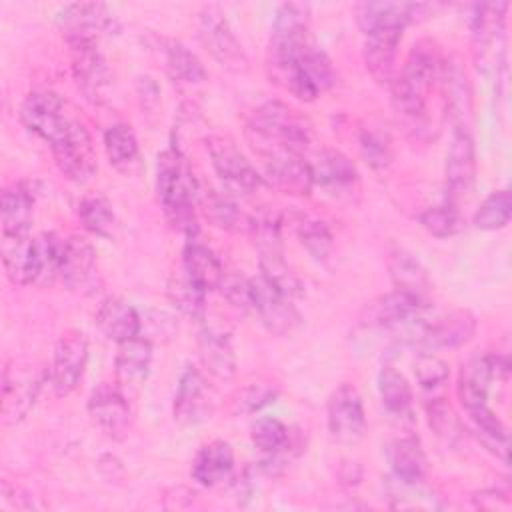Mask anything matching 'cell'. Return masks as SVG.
<instances>
[{
  "instance_id": "6da1fadb",
  "label": "cell",
  "mask_w": 512,
  "mask_h": 512,
  "mask_svg": "<svg viewBox=\"0 0 512 512\" xmlns=\"http://www.w3.org/2000/svg\"><path fill=\"white\" fill-rule=\"evenodd\" d=\"M156 190L168 224L188 240H196L200 230L194 208V202L198 200V184L180 148L172 146L158 154Z\"/></svg>"
},
{
  "instance_id": "7a4b0ae2",
  "label": "cell",
  "mask_w": 512,
  "mask_h": 512,
  "mask_svg": "<svg viewBox=\"0 0 512 512\" xmlns=\"http://www.w3.org/2000/svg\"><path fill=\"white\" fill-rule=\"evenodd\" d=\"M246 140L256 154L274 148L304 154L312 140V126L288 104L270 100L252 112L246 124Z\"/></svg>"
},
{
  "instance_id": "3957f363",
  "label": "cell",
  "mask_w": 512,
  "mask_h": 512,
  "mask_svg": "<svg viewBox=\"0 0 512 512\" xmlns=\"http://www.w3.org/2000/svg\"><path fill=\"white\" fill-rule=\"evenodd\" d=\"M198 40L210 52V56L228 72L244 74L250 68L246 50L234 34L226 14L210 4L198 14Z\"/></svg>"
},
{
  "instance_id": "277c9868",
  "label": "cell",
  "mask_w": 512,
  "mask_h": 512,
  "mask_svg": "<svg viewBox=\"0 0 512 512\" xmlns=\"http://www.w3.org/2000/svg\"><path fill=\"white\" fill-rule=\"evenodd\" d=\"M506 2L496 4H478L470 18L472 30V52L478 64V70L486 72L488 66L504 64V46H506Z\"/></svg>"
},
{
  "instance_id": "5b68a950",
  "label": "cell",
  "mask_w": 512,
  "mask_h": 512,
  "mask_svg": "<svg viewBox=\"0 0 512 512\" xmlns=\"http://www.w3.org/2000/svg\"><path fill=\"white\" fill-rule=\"evenodd\" d=\"M426 312V300H420L408 292L394 290L376 300L368 302L360 314V322L364 326H376L386 330L408 328L412 334L408 336L414 342Z\"/></svg>"
},
{
  "instance_id": "8992f818",
  "label": "cell",
  "mask_w": 512,
  "mask_h": 512,
  "mask_svg": "<svg viewBox=\"0 0 512 512\" xmlns=\"http://www.w3.org/2000/svg\"><path fill=\"white\" fill-rule=\"evenodd\" d=\"M206 150L218 178L240 194H252L264 186V176L252 166L230 136L212 134L206 138Z\"/></svg>"
},
{
  "instance_id": "52a82bcc",
  "label": "cell",
  "mask_w": 512,
  "mask_h": 512,
  "mask_svg": "<svg viewBox=\"0 0 512 512\" xmlns=\"http://www.w3.org/2000/svg\"><path fill=\"white\" fill-rule=\"evenodd\" d=\"M72 120L74 118L66 114L62 98L50 90L30 92L20 106V122L24 128L46 140L50 146L68 132Z\"/></svg>"
},
{
  "instance_id": "ba28073f",
  "label": "cell",
  "mask_w": 512,
  "mask_h": 512,
  "mask_svg": "<svg viewBox=\"0 0 512 512\" xmlns=\"http://www.w3.org/2000/svg\"><path fill=\"white\" fill-rule=\"evenodd\" d=\"M58 170L76 184H86L92 180L98 168L96 150L86 126L78 120H72L68 132L50 146Z\"/></svg>"
},
{
  "instance_id": "9c48e42d",
  "label": "cell",
  "mask_w": 512,
  "mask_h": 512,
  "mask_svg": "<svg viewBox=\"0 0 512 512\" xmlns=\"http://www.w3.org/2000/svg\"><path fill=\"white\" fill-rule=\"evenodd\" d=\"M250 284V306L262 326L274 336H288L298 330L302 316L292 300L272 288L262 276L248 278Z\"/></svg>"
},
{
  "instance_id": "30bf717a",
  "label": "cell",
  "mask_w": 512,
  "mask_h": 512,
  "mask_svg": "<svg viewBox=\"0 0 512 512\" xmlns=\"http://www.w3.org/2000/svg\"><path fill=\"white\" fill-rule=\"evenodd\" d=\"M510 372L506 356H476L462 364L458 376V398L466 412L488 404V392L494 382H504Z\"/></svg>"
},
{
  "instance_id": "8fae6325",
  "label": "cell",
  "mask_w": 512,
  "mask_h": 512,
  "mask_svg": "<svg viewBox=\"0 0 512 512\" xmlns=\"http://www.w3.org/2000/svg\"><path fill=\"white\" fill-rule=\"evenodd\" d=\"M258 156L262 158V176L268 180V184L292 196H308L312 192V166L304 154L288 148H274Z\"/></svg>"
},
{
  "instance_id": "7c38bea8",
  "label": "cell",
  "mask_w": 512,
  "mask_h": 512,
  "mask_svg": "<svg viewBox=\"0 0 512 512\" xmlns=\"http://www.w3.org/2000/svg\"><path fill=\"white\" fill-rule=\"evenodd\" d=\"M326 422L330 436L340 444H354L366 432V414L356 386L342 382L326 402Z\"/></svg>"
},
{
  "instance_id": "4fadbf2b",
  "label": "cell",
  "mask_w": 512,
  "mask_h": 512,
  "mask_svg": "<svg viewBox=\"0 0 512 512\" xmlns=\"http://www.w3.org/2000/svg\"><path fill=\"white\" fill-rule=\"evenodd\" d=\"M56 24L66 42H98L100 36L116 30V18L100 2L66 4L56 14Z\"/></svg>"
},
{
  "instance_id": "5bb4252c",
  "label": "cell",
  "mask_w": 512,
  "mask_h": 512,
  "mask_svg": "<svg viewBox=\"0 0 512 512\" xmlns=\"http://www.w3.org/2000/svg\"><path fill=\"white\" fill-rule=\"evenodd\" d=\"M88 362V340L84 332L70 328L66 330L54 348L52 366L48 372V380L56 392V396H68L80 384Z\"/></svg>"
},
{
  "instance_id": "9a60e30c",
  "label": "cell",
  "mask_w": 512,
  "mask_h": 512,
  "mask_svg": "<svg viewBox=\"0 0 512 512\" xmlns=\"http://www.w3.org/2000/svg\"><path fill=\"white\" fill-rule=\"evenodd\" d=\"M218 406V394L198 368H184L174 396V420L194 426L208 420Z\"/></svg>"
},
{
  "instance_id": "2e32d148",
  "label": "cell",
  "mask_w": 512,
  "mask_h": 512,
  "mask_svg": "<svg viewBox=\"0 0 512 512\" xmlns=\"http://www.w3.org/2000/svg\"><path fill=\"white\" fill-rule=\"evenodd\" d=\"M70 48L72 74L86 100L102 104L110 90V72L98 42H66Z\"/></svg>"
},
{
  "instance_id": "e0dca14e",
  "label": "cell",
  "mask_w": 512,
  "mask_h": 512,
  "mask_svg": "<svg viewBox=\"0 0 512 512\" xmlns=\"http://www.w3.org/2000/svg\"><path fill=\"white\" fill-rule=\"evenodd\" d=\"M88 414L108 438L122 440L128 436L132 426V410L128 396L118 386L100 384L94 388L88 398Z\"/></svg>"
},
{
  "instance_id": "ac0fdd59",
  "label": "cell",
  "mask_w": 512,
  "mask_h": 512,
  "mask_svg": "<svg viewBox=\"0 0 512 512\" xmlns=\"http://www.w3.org/2000/svg\"><path fill=\"white\" fill-rule=\"evenodd\" d=\"M476 180V150L470 130L454 128L446 154V192L450 204L466 198Z\"/></svg>"
},
{
  "instance_id": "d6986e66",
  "label": "cell",
  "mask_w": 512,
  "mask_h": 512,
  "mask_svg": "<svg viewBox=\"0 0 512 512\" xmlns=\"http://www.w3.org/2000/svg\"><path fill=\"white\" fill-rule=\"evenodd\" d=\"M48 374L6 366L2 376V420L6 426L18 424L28 416Z\"/></svg>"
},
{
  "instance_id": "ffe728a7",
  "label": "cell",
  "mask_w": 512,
  "mask_h": 512,
  "mask_svg": "<svg viewBox=\"0 0 512 512\" xmlns=\"http://www.w3.org/2000/svg\"><path fill=\"white\" fill-rule=\"evenodd\" d=\"M476 332V318L468 310H452L436 320L422 322L414 344L424 352L440 348H458L466 344Z\"/></svg>"
},
{
  "instance_id": "44dd1931",
  "label": "cell",
  "mask_w": 512,
  "mask_h": 512,
  "mask_svg": "<svg viewBox=\"0 0 512 512\" xmlns=\"http://www.w3.org/2000/svg\"><path fill=\"white\" fill-rule=\"evenodd\" d=\"M98 270H96V250L94 246L78 234L62 240L60 256V280L68 290L88 292L94 290Z\"/></svg>"
},
{
  "instance_id": "7402d4cb",
  "label": "cell",
  "mask_w": 512,
  "mask_h": 512,
  "mask_svg": "<svg viewBox=\"0 0 512 512\" xmlns=\"http://www.w3.org/2000/svg\"><path fill=\"white\" fill-rule=\"evenodd\" d=\"M430 4L422 2H360L356 6V20L360 30L366 34L374 28H406L428 16Z\"/></svg>"
},
{
  "instance_id": "603a6c76",
  "label": "cell",
  "mask_w": 512,
  "mask_h": 512,
  "mask_svg": "<svg viewBox=\"0 0 512 512\" xmlns=\"http://www.w3.org/2000/svg\"><path fill=\"white\" fill-rule=\"evenodd\" d=\"M402 40V28H374L364 34V64L378 84H390L396 70V52Z\"/></svg>"
},
{
  "instance_id": "cb8c5ba5",
  "label": "cell",
  "mask_w": 512,
  "mask_h": 512,
  "mask_svg": "<svg viewBox=\"0 0 512 512\" xmlns=\"http://www.w3.org/2000/svg\"><path fill=\"white\" fill-rule=\"evenodd\" d=\"M152 362V344L142 336L120 342L114 358L116 386L128 396L136 392L148 378Z\"/></svg>"
},
{
  "instance_id": "d4e9b609",
  "label": "cell",
  "mask_w": 512,
  "mask_h": 512,
  "mask_svg": "<svg viewBox=\"0 0 512 512\" xmlns=\"http://www.w3.org/2000/svg\"><path fill=\"white\" fill-rule=\"evenodd\" d=\"M232 472H234V450L226 440H212L204 444L196 452L190 468L192 478L206 488H214L230 480Z\"/></svg>"
},
{
  "instance_id": "484cf974",
  "label": "cell",
  "mask_w": 512,
  "mask_h": 512,
  "mask_svg": "<svg viewBox=\"0 0 512 512\" xmlns=\"http://www.w3.org/2000/svg\"><path fill=\"white\" fill-rule=\"evenodd\" d=\"M442 94L446 104V114L452 118L454 128L470 130L472 120V90L466 78V72L458 62L444 60V68L440 74Z\"/></svg>"
},
{
  "instance_id": "4316f807",
  "label": "cell",
  "mask_w": 512,
  "mask_h": 512,
  "mask_svg": "<svg viewBox=\"0 0 512 512\" xmlns=\"http://www.w3.org/2000/svg\"><path fill=\"white\" fill-rule=\"evenodd\" d=\"M2 234L22 236L30 234L34 220V192L26 182H14L2 190L0 196Z\"/></svg>"
},
{
  "instance_id": "83f0119b",
  "label": "cell",
  "mask_w": 512,
  "mask_h": 512,
  "mask_svg": "<svg viewBox=\"0 0 512 512\" xmlns=\"http://www.w3.org/2000/svg\"><path fill=\"white\" fill-rule=\"evenodd\" d=\"M94 318L100 332L116 344L140 336V314L134 306L118 296L104 298Z\"/></svg>"
},
{
  "instance_id": "f1b7e54d",
  "label": "cell",
  "mask_w": 512,
  "mask_h": 512,
  "mask_svg": "<svg viewBox=\"0 0 512 512\" xmlns=\"http://www.w3.org/2000/svg\"><path fill=\"white\" fill-rule=\"evenodd\" d=\"M198 358L202 366L218 380H232L236 374V354L230 338L216 328H202L198 332Z\"/></svg>"
},
{
  "instance_id": "f546056e",
  "label": "cell",
  "mask_w": 512,
  "mask_h": 512,
  "mask_svg": "<svg viewBox=\"0 0 512 512\" xmlns=\"http://www.w3.org/2000/svg\"><path fill=\"white\" fill-rule=\"evenodd\" d=\"M2 264L8 280L18 286L36 282V240L30 234H2Z\"/></svg>"
},
{
  "instance_id": "4dcf8cb0",
  "label": "cell",
  "mask_w": 512,
  "mask_h": 512,
  "mask_svg": "<svg viewBox=\"0 0 512 512\" xmlns=\"http://www.w3.org/2000/svg\"><path fill=\"white\" fill-rule=\"evenodd\" d=\"M154 42H156V50L162 54L164 68L174 82L194 86L206 80L204 64L182 42L166 36H154Z\"/></svg>"
},
{
  "instance_id": "1f68e13d",
  "label": "cell",
  "mask_w": 512,
  "mask_h": 512,
  "mask_svg": "<svg viewBox=\"0 0 512 512\" xmlns=\"http://www.w3.org/2000/svg\"><path fill=\"white\" fill-rule=\"evenodd\" d=\"M182 272L206 294L218 290L226 274L218 256L198 240L186 242L182 250Z\"/></svg>"
},
{
  "instance_id": "d6a6232c",
  "label": "cell",
  "mask_w": 512,
  "mask_h": 512,
  "mask_svg": "<svg viewBox=\"0 0 512 512\" xmlns=\"http://www.w3.org/2000/svg\"><path fill=\"white\" fill-rule=\"evenodd\" d=\"M104 150L110 166L124 176H138L144 168L140 146L128 124H112L104 132Z\"/></svg>"
},
{
  "instance_id": "836d02e7",
  "label": "cell",
  "mask_w": 512,
  "mask_h": 512,
  "mask_svg": "<svg viewBox=\"0 0 512 512\" xmlns=\"http://www.w3.org/2000/svg\"><path fill=\"white\" fill-rule=\"evenodd\" d=\"M314 184L328 190H344L358 182V170L354 162L334 148H322L316 160L310 162Z\"/></svg>"
},
{
  "instance_id": "e575fe53",
  "label": "cell",
  "mask_w": 512,
  "mask_h": 512,
  "mask_svg": "<svg viewBox=\"0 0 512 512\" xmlns=\"http://www.w3.org/2000/svg\"><path fill=\"white\" fill-rule=\"evenodd\" d=\"M198 202L202 206L204 216L210 224L226 232H244L248 230L250 214L242 212L240 206L226 194L214 190L198 188Z\"/></svg>"
},
{
  "instance_id": "d590c367",
  "label": "cell",
  "mask_w": 512,
  "mask_h": 512,
  "mask_svg": "<svg viewBox=\"0 0 512 512\" xmlns=\"http://www.w3.org/2000/svg\"><path fill=\"white\" fill-rule=\"evenodd\" d=\"M388 270L396 290H402L420 300H426V294L430 290V280L424 266L410 252L402 248L392 250L388 258Z\"/></svg>"
},
{
  "instance_id": "8d00e7d4",
  "label": "cell",
  "mask_w": 512,
  "mask_h": 512,
  "mask_svg": "<svg viewBox=\"0 0 512 512\" xmlns=\"http://www.w3.org/2000/svg\"><path fill=\"white\" fill-rule=\"evenodd\" d=\"M386 454L394 476L402 480H424L426 454L416 436H400L392 440Z\"/></svg>"
},
{
  "instance_id": "74e56055",
  "label": "cell",
  "mask_w": 512,
  "mask_h": 512,
  "mask_svg": "<svg viewBox=\"0 0 512 512\" xmlns=\"http://www.w3.org/2000/svg\"><path fill=\"white\" fill-rule=\"evenodd\" d=\"M298 68L306 82L314 88V92L320 96L322 92L330 90L336 84V70L332 66V60L328 54L314 44V40H308L302 50L298 52Z\"/></svg>"
},
{
  "instance_id": "f35d334b",
  "label": "cell",
  "mask_w": 512,
  "mask_h": 512,
  "mask_svg": "<svg viewBox=\"0 0 512 512\" xmlns=\"http://www.w3.org/2000/svg\"><path fill=\"white\" fill-rule=\"evenodd\" d=\"M288 222L300 244L310 252V256H314L316 260L328 258L332 250V234L322 220L304 212H292L288 216Z\"/></svg>"
},
{
  "instance_id": "ab89813d",
  "label": "cell",
  "mask_w": 512,
  "mask_h": 512,
  "mask_svg": "<svg viewBox=\"0 0 512 512\" xmlns=\"http://www.w3.org/2000/svg\"><path fill=\"white\" fill-rule=\"evenodd\" d=\"M78 218L82 226L100 238H112L116 230V214L112 210L110 200L100 194L92 192L82 196L78 202Z\"/></svg>"
},
{
  "instance_id": "60d3db41",
  "label": "cell",
  "mask_w": 512,
  "mask_h": 512,
  "mask_svg": "<svg viewBox=\"0 0 512 512\" xmlns=\"http://www.w3.org/2000/svg\"><path fill=\"white\" fill-rule=\"evenodd\" d=\"M166 296L170 304L194 320H202L206 312V292L194 284L184 272L172 274L166 282Z\"/></svg>"
},
{
  "instance_id": "b9f144b4",
  "label": "cell",
  "mask_w": 512,
  "mask_h": 512,
  "mask_svg": "<svg viewBox=\"0 0 512 512\" xmlns=\"http://www.w3.org/2000/svg\"><path fill=\"white\" fill-rule=\"evenodd\" d=\"M386 494L394 508H440L438 496L424 484V480H402L388 476Z\"/></svg>"
},
{
  "instance_id": "7bdbcfd3",
  "label": "cell",
  "mask_w": 512,
  "mask_h": 512,
  "mask_svg": "<svg viewBox=\"0 0 512 512\" xmlns=\"http://www.w3.org/2000/svg\"><path fill=\"white\" fill-rule=\"evenodd\" d=\"M378 394L384 408L394 416L410 414L412 388L406 376L394 366H384L378 374Z\"/></svg>"
},
{
  "instance_id": "ee69618b",
  "label": "cell",
  "mask_w": 512,
  "mask_h": 512,
  "mask_svg": "<svg viewBox=\"0 0 512 512\" xmlns=\"http://www.w3.org/2000/svg\"><path fill=\"white\" fill-rule=\"evenodd\" d=\"M258 266H260V276H262L272 288H276L280 294L288 296L290 300L302 296V292H304L302 280H300L298 274L288 266V262L284 260L282 252L260 254V256H258Z\"/></svg>"
},
{
  "instance_id": "f6af8a7d",
  "label": "cell",
  "mask_w": 512,
  "mask_h": 512,
  "mask_svg": "<svg viewBox=\"0 0 512 512\" xmlns=\"http://www.w3.org/2000/svg\"><path fill=\"white\" fill-rule=\"evenodd\" d=\"M310 36V6L304 2H284L276 8L270 38L296 40Z\"/></svg>"
},
{
  "instance_id": "bcb514c9",
  "label": "cell",
  "mask_w": 512,
  "mask_h": 512,
  "mask_svg": "<svg viewBox=\"0 0 512 512\" xmlns=\"http://www.w3.org/2000/svg\"><path fill=\"white\" fill-rule=\"evenodd\" d=\"M282 224L284 218L274 210H258L250 214L246 234L252 238L260 254L282 252Z\"/></svg>"
},
{
  "instance_id": "7dc6e473",
  "label": "cell",
  "mask_w": 512,
  "mask_h": 512,
  "mask_svg": "<svg viewBox=\"0 0 512 512\" xmlns=\"http://www.w3.org/2000/svg\"><path fill=\"white\" fill-rule=\"evenodd\" d=\"M252 444L264 456H286L292 450L290 428L278 418H260L254 422L250 432Z\"/></svg>"
},
{
  "instance_id": "c3c4849f",
  "label": "cell",
  "mask_w": 512,
  "mask_h": 512,
  "mask_svg": "<svg viewBox=\"0 0 512 512\" xmlns=\"http://www.w3.org/2000/svg\"><path fill=\"white\" fill-rule=\"evenodd\" d=\"M468 416L474 422V432L478 436V440L484 444V448H488L492 454L500 456L504 462L508 460V432L504 428V424L500 422V418L486 406H480L472 412H468Z\"/></svg>"
},
{
  "instance_id": "681fc988",
  "label": "cell",
  "mask_w": 512,
  "mask_h": 512,
  "mask_svg": "<svg viewBox=\"0 0 512 512\" xmlns=\"http://www.w3.org/2000/svg\"><path fill=\"white\" fill-rule=\"evenodd\" d=\"M36 240V286H50L60 280L62 240L52 232L34 236Z\"/></svg>"
},
{
  "instance_id": "f907efd6",
  "label": "cell",
  "mask_w": 512,
  "mask_h": 512,
  "mask_svg": "<svg viewBox=\"0 0 512 512\" xmlns=\"http://www.w3.org/2000/svg\"><path fill=\"white\" fill-rule=\"evenodd\" d=\"M512 198L506 188L490 192L474 214V226L478 230H498L510 222Z\"/></svg>"
},
{
  "instance_id": "816d5d0a",
  "label": "cell",
  "mask_w": 512,
  "mask_h": 512,
  "mask_svg": "<svg viewBox=\"0 0 512 512\" xmlns=\"http://www.w3.org/2000/svg\"><path fill=\"white\" fill-rule=\"evenodd\" d=\"M420 224L428 234H432L436 238H450V236L458 234L464 226L458 210L452 204L426 208L420 214Z\"/></svg>"
},
{
  "instance_id": "f5cc1de1",
  "label": "cell",
  "mask_w": 512,
  "mask_h": 512,
  "mask_svg": "<svg viewBox=\"0 0 512 512\" xmlns=\"http://www.w3.org/2000/svg\"><path fill=\"white\" fill-rule=\"evenodd\" d=\"M426 410H428L430 428L436 432V436H440L448 444H454L462 436V424H460L456 412L452 410V406L448 402H444V398L432 400L426 406Z\"/></svg>"
},
{
  "instance_id": "db71d44e",
  "label": "cell",
  "mask_w": 512,
  "mask_h": 512,
  "mask_svg": "<svg viewBox=\"0 0 512 512\" xmlns=\"http://www.w3.org/2000/svg\"><path fill=\"white\" fill-rule=\"evenodd\" d=\"M278 386L272 382H252L244 386L234 398V412L254 414L278 398Z\"/></svg>"
},
{
  "instance_id": "11a10c76",
  "label": "cell",
  "mask_w": 512,
  "mask_h": 512,
  "mask_svg": "<svg viewBox=\"0 0 512 512\" xmlns=\"http://www.w3.org/2000/svg\"><path fill=\"white\" fill-rule=\"evenodd\" d=\"M414 376L424 390H436L448 382L450 370L442 358L434 356L432 352H420L414 362Z\"/></svg>"
},
{
  "instance_id": "9f6ffc18",
  "label": "cell",
  "mask_w": 512,
  "mask_h": 512,
  "mask_svg": "<svg viewBox=\"0 0 512 512\" xmlns=\"http://www.w3.org/2000/svg\"><path fill=\"white\" fill-rule=\"evenodd\" d=\"M360 150H362L366 162L376 170L386 168L392 162L390 138L380 130L364 128L360 132Z\"/></svg>"
},
{
  "instance_id": "6f0895ef",
  "label": "cell",
  "mask_w": 512,
  "mask_h": 512,
  "mask_svg": "<svg viewBox=\"0 0 512 512\" xmlns=\"http://www.w3.org/2000/svg\"><path fill=\"white\" fill-rule=\"evenodd\" d=\"M178 332V322L164 310H150L140 316V336L152 342H168Z\"/></svg>"
},
{
  "instance_id": "680465c9",
  "label": "cell",
  "mask_w": 512,
  "mask_h": 512,
  "mask_svg": "<svg viewBox=\"0 0 512 512\" xmlns=\"http://www.w3.org/2000/svg\"><path fill=\"white\" fill-rule=\"evenodd\" d=\"M218 290L228 300V304H232L236 310H240V312L252 310L248 278L238 276V274H224V280Z\"/></svg>"
},
{
  "instance_id": "91938a15",
  "label": "cell",
  "mask_w": 512,
  "mask_h": 512,
  "mask_svg": "<svg viewBox=\"0 0 512 512\" xmlns=\"http://www.w3.org/2000/svg\"><path fill=\"white\" fill-rule=\"evenodd\" d=\"M136 90H138L142 110L156 108V104L160 100V90H158V84L150 76H140L136 80Z\"/></svg>"
}]
</instances>
